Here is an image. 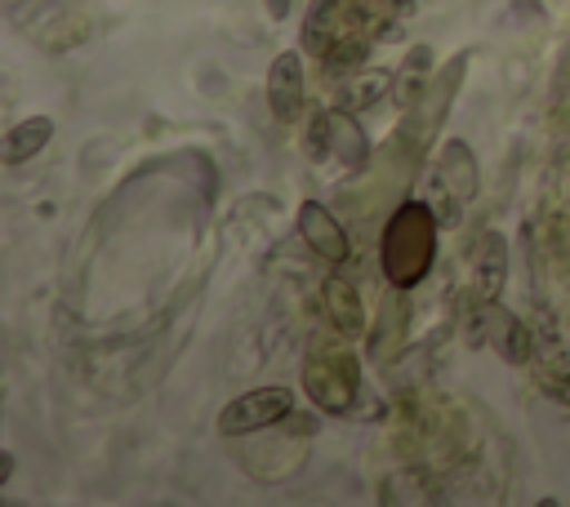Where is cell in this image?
I'll return each instance as SVG.
<instances>
[{"label": "cell", "instance_id": "6da1fadb", "mask_svg": "<svg viewBox=\"0 0 570 507\" xmlns=\"http://www.w3.org/2000/svg\"><path fill=\"white\" fill-rule=\"evenodd\" d=\"M436 209L428 200H405L383 231V271L396 289H410L428 276L436 258Z\"/></svg>", "mask_w": 570, "mask_h": 507}, {"label": "cell", "instance_id": "7a4b0ae2", "mask_svg": "<svg viewBox=\"0 0 570 507\" xmlns=\"http://www.w3.org/2000/svg\"><path fill=\"white\" fill-rule=\"evenodd\" d=\"M289 414H294L289 387H254V391H245V396L223 405L218 431L223 436H254V431H267V427L285 422Z\"/></svg>", "mask_w": 570, "mask_h": 507}, {"label": "cell", "instance_id": "3957f363", "mask_svg": "<svg viewBox=\"0 0 570 507\" xmlns=\"http://www.w3.org/2000/svg\"><path fill=\"white\" fill-rule=\"evenodd\" d=\"M476 196V156H472V147L468 142H445V151L436 156V165H432V209L441 213V218H450V213H459L468 200Z\"/></svg>", "mask_w": 570, "mask_h": 507}, {"label": "cell", "instance_id": "277c9868", "mask_svg": "<svg viewBox=\"0 0 570 507\" xmlns=\"http://www.w3.org/2000/svg\"><path fill=\"white\" fill-rule=\"evenodd\" d=\"M303 102H307L303 98V53L285 49L267 67V111H272V120L294 125L303 116Z\"/></svg>", "mask_w": 570, "mask_h": 507}, {"label": "cell", "instance_id": "5b68a950", "mask_svg": "<svg viewBox=\"0 0 570 507\" xmlns=\"http://www.w3.org/2000/svg\"><path fill=\"white\" fill-rule=\"evenodd\" d=\"M298 236H303L307 249H312L321 262H330V267H343V262L352 258L347 231L338 227V218H334L321 200H303V205H298Z\"/></svg>", "mask_w": 570, "mask_h": 507}, {"label": "cell", "instance_id": "8992f818", "mask_svg": "<svg viewBox=\"0 0 570 507\" xmlns=\"http://www.w3.org/2000/svg\"><path fill=\"white\" fill-rule=\"evenodd\" d=\"M468 267H472V294H476V302H494L499 289H503V271H508V245H503V236L499 231H481L476 245H472Z\"/></svg>", "mask_w": 570, "mask_h": 507}, {"label": "cell", "instance_id": "52a82bcc", "mask_svg": "<svg viewBox=\"0 0 570 507\" xmlns=\"http://www.w3.org/2000/svg\"><path fill=\"white\" fill-rule=\"evenodd\" d=\"M334 382H352V387H356V369H352L347 356H334V360H307V369H303V387H307V396H312L325 414H347V396L334 391Z\"/></svg>", "mask_w": 570, "mask_h": 507}, {"label": "cell", "instance_id": "ba28073f", "mask_svg": "<svg viewBox=\"0 0 570 507\" xmlns=\"http://www.w3.org/2000/svg\"><path fill=\"white\" fill-rule=\"evenodd\" d=\"M481 342H490L508 365H525V360L534 356V342H530L525 325H521L512 311L490 307V302H485V329H481Z\"/></svg>", "mask_w": 570, "mask_h": 507}, {"label": "cell", "instance_id": "9c48e42d", "mask_svg": "<svg viewBox=\"0 0 570 507\" xmlns=\"http://www.w3.org/2000/svg\"><path fill=\"white\" fill-rule=\"evenodd\" d=\"M428 84H432V49H428V44H414V49L401 58V67L392 71V102H396L401 111H410V107L428 93Z\"/></svg>", "mask_w": 570, "mask_h": 507}, {"label": "cell", "instance_id": "30bf717a", "mask_svg": "<svg viewBox=\"0 0 570 507\" xmlns=\"http://www.w3.org/2000/svg\"><path fill=\"white\" fill-rule=\"evenodd\" d=\"M330 156L343 165V169H361L365 156H370V142L356 125L352 111H330Z\"/></svg>", "mask_w": 570, "mask_h": 507}, {"label": "cell", "instance_id": "8fae6325", "mask_svg": "<svg viewBox=\"0 0 570 507\" xmlns=\"http://www.w3.org/2000/svg\"><path fill=\"white\" fill-rule=\"evenodd\" d=\"M49 138H53V120L49 116H27V120H18L9 133H4V165H22V160H31L36 151H45L49 147Z\"/></svg>", "mask_w": 570, "mask_h": 507}, {"label": "cell", "instance_id": "7c38bea8", "mask_svg": "<svg viewBox=\"0 0 570 507\" xmlns=\"http://www.w3.org/2000/svg\"><path fill=\"white\" fill-rule=\"evenodd\" d=\"M325 307H330V320L338 334H361L365 316H361V294L347 276H330L325 280Z\"/></svg>", "mask_w": 570, "mask_h": 507}, {"label": "cell", "instance_id": "4fadbf2b", "mask_svg": "<svg viewBox=\"0 0 570 507\" xmlns=\"http://www.w3.org/2000/svg\"><path fill=\"white\" fill-rule=\"evenodd\" d=\"M383 89L392 93V76H383V71H361V76H352V84H347V107H356V111H365V107H374L379 98H383Z\"/></svg>", "mask_w": 570, "mask_h": 507}, {"label": "cell", "instance_id": "5bb4252c", "mask_svg": "<svg viewBox=\"0 0 570 507\" xmlns=\"http://www.w3.org/2000/svg\"><path fill=\"white\" fill-rule=\"evenodd\" d=\"M307 156H330V111H312L307 116Z\"/></svg>", "mask_w": 570, "mask_h": 507}, {"label": "cell", "instance_id": "9a60e30c", "mask_svg": "<svg viewBox=\"0 0 570 507\" xmlns=\"http://www.w3.org/2000/svg\"><path fill=\"white\" fill-rule=\"evenodd\" d=\"M263 4H267L272 18H285V13H289V0H263Z\"/></svg>", "mask_w": 570, "mask_h": 507}, {"label": "cell", "instance_id": "2e32d148", "mask_svg": "<svg viewBox=\"0 0 570 507\" xmlns=\"http://www.w3.org/2000/svg\"><path fill=\"white\" fill-rule=\"evenodd\" d=\"M9 476H13V454H4V463H0V485H9Z\"/></svg>", "mask_w": 570, "mask_h": 507}]
</instances>
